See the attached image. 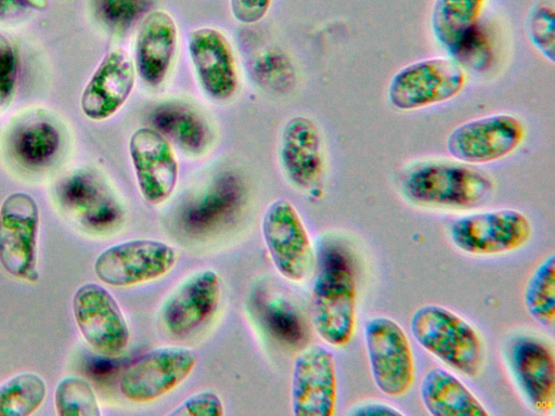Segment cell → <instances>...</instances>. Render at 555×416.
<instances>
[{
    "instance_id": "6da1fadb",
    "label": "cell",
    "mask_w": 555,
    "mask_h": 416,
    "mask_svg": "<svg viewBox=\"0 0 555 416\" xmlns=\"http://www.w3.org/2000/svg\"><path fill=\"white\" fill-rule=\"evenodd\" d=\"M400 193L411 204L442 209H469L485 204L494 191L483 171L459 160L416 161L402 173Z\"/></svg>"
},
{
    "instance_id": "7a4b0ae2",
    "label": "cell",
    "mask_w": 555,
    "mask_h": 416,
    "mask_svg": "<svg viewBox=\"0 0 555 416\" xmlns=\"http://www.w3.org/2000/svg\"><path fill=\"white\" fill-rule=\"evenodd\" d=\"M311 322L318 336L336 348L347 346L357 323V285L347 257L327 250L311 292Z\"/></svg>"
},
{
    "instance_id": "3957f363",
    "label": "cell",
    "mask_w": 555,
    "mask_h": 416,
    "mask_svg": "<svg viewBox=\"0 0 555 416\" xmlns=\"http://www.w3.org/2000/svg\"><path fill=\"white\" fill-rule=\"evenodd\" d=\"M416 342L453 370L476 377L485 363V347L476 328L439 304L418 307L410 320Z\"/></svg>"
},
{
    "instance_id": "277c9868",
    "label": "cell",
    "mask_w": 555,
    "mask_h": 416,
    "mask_svg": "<svg viewBox=\"0 0 555 416\" xmlns=\"http://www.w3.org/2000/svg\"><path fill=\"white\" fill-rule=\"evenodd\" d=\"M465 68L451 56H435L412 62L390 78L386 98L400 112H413L448 102L464 90Z\"/></svg>"
},
{
    "instance_id": "5b68a950",
    "label": "cell",
    "mask_w": 555,
    "mask_h": 416,
    "mask_svg": "<svg viewBox=\"0 0 555 416\" xmlns=\"http://www.w3.org/2000/svg\"><path fill=\"white\" fill-rule=\"evenodd\" d=\"M40 210L24 192L8 195L0 205V266L10 276L36 283Z\"/></svg>"
},
{
    "instance_id": "8992f818",
    "label": "cell",
    "mask_w": 555,
    "mask_h": 416,
    "mask_svg": "<svg viewBox=\"0 0 555 416\" xmlns=\"http://www.w3.org/2000/svg\"><path fill=\"white\" fill-rule=\"evenodd\" d=\"M448 234L465 253L495 256L524 247L532 236V225L524 212L503 208L461 216L450 222Z\"/></svg>"
},
{
    "instance_id": "52a82bcc",
    "label": "cell",
    "mask_w": 555,
    "mask_h": 416,
    "mask_svg": "<svg viewBox=\"0 0 555 416\" xmlns=\"http://www.w3.org/2000/svg\"><path fill=\"white\" fill-rule=\"evenodd\" d=\"M363 336L377 389L392 398L408 393L415 378V362L403 328L390 317L373 316L366 321Z\"/></svg>"
},
{
    "instance_id": "ba28073f",
    "label": "cell",
    "mask_w": 555,
    "mask_h": 416,
    "mask_svg": "<svg viewBox=\"0 0 555 416\" xmlns=\"http://www.w3.org/2000/svg\"><path fill=\"white\" fill-rule=\"evenodd\" d=\"M178 258L177 250L166 242L135 238L102 250L94 260L93 270L104 285L132 287L167 275Z\"/></svg>"
},
{
    "instance_id": "9c48e42d",
    "label": "cell",
    "mask_w": 555,
    "mask_h": 416,
    "mask_svg": "<svg viewBox=\"0 0 555 416\" xmlns=\"http://www.w3.org/2000/svg\"><path fill=\"white\" fill-rule=\"evenodd\" d=\"M526 126L511 113H494L469 119L451 130L448 154L468 165H482L512 155L524 143Z\"/></svg>"
},
{
    "instance_id": "30bf717a",
    "label": "cell",
    "mask_w": 555,
    "mask_h": 416,
    "mask_svg": "<svg viewBox=\"0 0 555 416\" xmlns=\"http://www.w3.org/2000/svg\"><path fill=\"white\" fill-rule=\"evenodd\" d=\"M197 362V352L185 346L154 348L125 369L119 381L120 392L132 403L154 402L184 382Z\"/></svg>"
},
{
    "instance_id": "8fae6325",
    "label": "cell",
    "mask_w": 555,
    "mask_h": 416,
    "mask_svg": "<svg viewBox=\"0 0 555 416\" xmlns=\"http://www.w3.org/2000/svg\"><path fill=\"white\" fill-rule=\"evenodd\" d=\"M261 235L276 271L291 282L309 275L314 252L296 207L285 198L271 202L261 218Z\"/></svg>"
},
{
    "instance_id": "7c38bea8",
    "label": "cell",
    "mask_w": 555,
    "mask_h": 416,
    "mask_svg": "<svg viewBox=\"0 0 555 416\" xmlns=\"http://www.w3.org/2000/svg\"><path fill=\"white\" fill-rule=\"evenodd\" d=\"M72 311L81 337L100 355L115 358L128 348L127 320L105 286L95 282L80 285L73 295Z\"/></svg>"
},
{
    "instance_id": "4fadbf2b",
    "label": "cell",
    "mask_w": 555,
    "mask_h": 416,
    "mask_svg": "<svg viewBox=\"0 0 555 416\" xmlns=\"http://www.w3.org/2000/svg\"><path fill=\"white\" fill-rule=\"evenodd\" d=\"M129 157L142 198L157 206L167 202L178 183L179 162L169 140L152 127L132 132Z\"/></svg>"
},
{
    "instance_id": "5bb4252c",
    "label": "cell",
    "mask_w": 555,
    "mask_h": 416,
    "mask_svg": "<svg viewBox=\"0 0 555 416\" xmlns=\"http://www.w3.org/2000/svg\"><path fill=\"white\" fill-rule=\"evenodd\" d=\"M337 403L333 353L320 344L301 350L293 365L291 407L295 416H332Z\"/></svg>"
},
{
    "instance_id": "9a60e30c",
    "label": "cell",
    "mask_w": 555,
    "mask_h": 416,
    "mask_svg": "<svg viewBox=\"0 0 555 416\" xmlns=\"http://www.w3.org/2000/svg\"><path fill=\"white\" fill-rule=\"evenodd\" d=\"M506 365L527 404L540 414L555 406V361L551 348L531 336L514 338L505 349Z\"/></svg>"
},
{
    "instance_id": "2e32d148",
    "label": "cell",
    "mask_w": 555,
    "mask_h": 416,
    "mask_svg": "<svg viewBox=\"0 0 555 416\" xmlns=\"http://www.w3.org/2000/svg\"><path fill=\"white\" fill-rule=\"evenodd\" d=\"M221 280L214 269H201L182 280L167 296L160 310L165 329L178 337L201 328L217 311Z\"/></svg>"
},
{
    "instance_id": "e0dca14e",
    "label": "cell",
    "mask_w": 555,
    "mask_h": 416,
    "mask_svg": "<svg viewBox=\"0 0 555 416\" xmlns=\"http://www.w3.org/2000/svg\"><path fill=\"white\" fill-rule=\"evenodd\" d=\"M186 46L205 94L218 102L233 98L238 89V70L227 36L212 27H199L189 31Z\"/></svg>"
},
{
    "instance_id": "ac0fdd59",
    "label": "cell",
    "mask_w": 555,
    "mask_h": 416,
    "mask_svg": "<svg viewBox=\"0 0 555 416\" xmlns=\"http://www.w3.org/2000/svg\"><path fill=\"white\" fill-rule=\"evenodd\" d=\"M131 55L122 48L105 53L80 95V109L91 121L113 117L126 104L135 83Z\"/></svg>"
},
{
    "instance_id": "d6986e66",
    "label": "cell",
    "mask_w": 555,
    "mask_h": 416,
    "mask_svg": "<svg viewBox=\"0 0 555 416\" xmlns=\"http://www.w3.org/2000/svg\"><path fill=\"white\" fill-rule=\"evenodd\" d=\"M56 197L69 217L91 232L112 229L122 216L108 186L86 170H76L63 178L56 187Z\"/></svg>"
},
{
    "instance_id": "ffe728a7",
    "label": "cell",
    "mask_w": 555,
    "mask_h": 416,
    "mask_svg": "<svg viewBox=\"0 0 555 416\" xmlns=\"http://www.w3.org/2000/svg\"><path fill=\"white\" fill-rule=\"evenodd\" d=\"M279 156L285 177L295 187L317 190L324 176L325 157L321 131L311 118L297 115L286 121Z\"/></svg>"
},
{
    "instance_id": "44dd1931",
    "label": "cell",
    "mask_w": 555,
    "mask_h": 416,
    "mask_svg": "<svg viewBox=\"0 0 555 416\" xmlns=\"http://www.w3.org/2000/svg\"><path fill=\"white\" fill-rule=\"evenodd\" d=\"M178 27L165 10L149 11L141 20L134 41L133 64L139 78L151 88L162 86L175 62Z\"/></svg>"
},
{
    "instance_id": "7402d4cb",
    "label": "cell",
    "mask_w": 555,
    "mask_h": 416,
    "mask_svg": "<svg viewBox=\"0 0 555 416\" xmlns=\"http://www.w3.org/2000/svg\"><path fill=\"white\" fill-rule=\"evenodd\" d=\"M420 398L433 416H488L478 398L451 372L430 368L420 384Z\"/></svg>"
},
{
    "instance_id": "603a6c76",
    "label": "cell",
    "mask_w": 555,
    "mask_h": 416,
    "mask_svg": "<svg viewBox=\"0 0 555 416\" xmlns=\"http://www.w3.org/2000/svg\"><path fill=\"white\" fill-rule=\"evenodd\" d=\"M486 2L487 0H434L430 30L451 57L480 26Z\"/></svg>"
},
{
    "instance_id": "cb8c5ba5",
    "label": "cell",
    "mask_w": 555,
    "mask_h": 416,
    "mask_svg": "<svg viewBox=\"0 0 555 416\" xmlns=\"http://www.w3.org/2000/svg\"><path fill=\"white\" fill-rule=\"evenodd\" d=\"M60 130L53 122L42 118H30L13 129L9 139L12 157L27 169L50 166L61 151Z\"/></svg>"
},
{
    "instance_id": "d4e9b609",
    "label": "cell",
    "mask_w": 555,
    "mask_h": 416,
    "mask_svg": "<svg viewBox=\"0 0 555 416\" xmlns=\"http://www.w3.org/2000/svg\"><path fill=\"white\" fill-rule=\"evenodd\" d=\"M152 123L170 143L191 155L203 154L209 144V129L192 107L179 102H166L152 113Z\"/></svg>"
},
{
    "instance_id": "484cf974",
    "label": "cell",
    "mask_w": 555,
    "mask_h": 416,
    "mask_svg": "<svg viewBox=\"0 0 555 416\" xmlns=\"http://www.w3.org/2000/svg\"><path fill=\"white\" fill-rule=\"evenodd\" d=\"M48 386L35 372H21L0 382V416H29L46 400Z\"/></svg>"
},
{
    "instance_id": "4316f807",
    "label": "cell",
    "mask_w": 555,
    "mask_h": 416,
    "mask_svg": "<svg viewBox=\"0 0 555 416\" xmlns=\"http://www.w3.org/2000/svg\"><path fill=\"white\" fill-rule=\"evenodd\" d=\"M524 304L530 316L545 328L555 324V256L544 258L528 277Z\"/></svg>"
},
{
    "instance_id": "83f0119b",
    "label": "cell",
    "mask_w": 555,
    "mask_h": 416,
    "mask_svg": "<svg viewBox=\"0 0 555 416\" xmlns=\"http://www.w3.org/2000/svg\"><path fill=\"white\" fill-rule=\"evenodd\" d=\"M54 408L59 416H100L98 396L88 380L69 375L59 380L54 390Z\"/></svg>"
},
{
    "instance_id": "f1b7e54d",
    "label": "cell",
    "mask_w": 555,
    "mask_h": 416,
    "mask_svg": "<svg viewBox=\"0 0 555 416\" xmlns=\"http://www.w3.org/2000/svg\"><path fill=\"white\" fill-rule=\"evenodd\" d=\"M150 0H92L95 20L114 32L127 30L149 6Z\"/></svg>"
},
{
    "instance_id": "f546056e",
    "label": "cell",
    "mask_w": 555,
    "mask_h": 416,
    "mask_svg": "<svg viewBox=\"0 0 555 416\" xmlns=\"http://www.w3.org/2000/svg\"><path fill=\"white\" fill-rule=\"evenodd\" d=\"M526 31L533 48L548 62L555 58V12L547 3H537L526 17Z\"/></svg>"
},
{
    "instance_id": "4dcf8cb0",
    "label": "cell",
    "mask_w": 555,
    "mask_h": 416,
    "mask_svg": "<svg viewBox=\"0 0 555 416\" xmlns=\"http://www.w3.org/2000/svg\"><path fill=\"white\" fill-rule=\"evenodd\" d=\"M255 76L271 89L283 90L293 82V68L288 60L273 49L261 52L253 67Z\"/></svg>"
},
{
    "instance_id": "1f68e13d",
    "label": "cell",
    "mask_w": 555,
    "mask_h": 416,
    "mask_svg": "<svg viewBox=\"0 0 555 416\" xmlns=\"http://www.w3.org/2000/svg\"><path fill=\"white\" fill-rule=\"evenodd\" d=\"M18 53L14 43L0 34V115L10 106L18 78Z\"/></svg>"
},
{
    "instance_id": "d6a6232c",
    "label": "cell",
    "mask_w": 555,
    "mask_h": 416,
    "mask_svg": "<svg viewBox=\"0 0 555 416\" xmlns=\"http://www.w3.org/2000/svg\"><path fill=\"white\" fill-rule=\"evenodd\" d=\"M170 416H222L224 406L220 396L212 390H201L178 404L168 413Z\"/></svg>"
},
{
    "instance_id": "836d02e7",
    "label": "cell",
    "mask_w": 555,
    "mask_h": 416,
    "mask_svg": "<svg viewBox=\"0 0 555 416\" xmlns=\"http://www.w3.org/2000/svg\"><path fill=\"white\" fill-rule=\"evenodd\" d=\"M273 0H229L233 18L243 25H253L262 21Z\"/></svg>"
},
{
    "instance_id": "e575fe53",
    "label": "cell",
    "mask_w": 555,
    "mask_h": 416,
    "mask_svg": "<svg viewBox=\"0 0 555 416\" xmlns=\"http://www.w3.org/2000/svg\"><path fill=\"white\" fill-rule=\"evenodd\" d=\"M48 0H0V22H11L33 11H43Z\"/></svg>"
},
{
    "instance_id": "d590c367",
    "label": "cell",
    "mask_w": 555,
    "mask_h": 416,
    "mask_svg": "<svg viewBox=\"0 0 555 416\" xmlns=\"http://www.w3.org/2000/svg\"><path fill=\"white\" fill-rule=\"evenodd\" d=\"M350 415H403V412L384 402H364L348 412Z\"/></svg>"
}]
</instances>
